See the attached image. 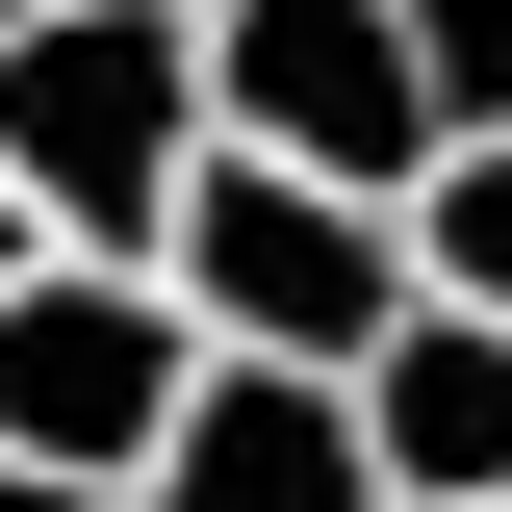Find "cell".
I'll list each match as a JSON object with an SVG mask.
<instances>
[{
    "mask_svg": "<svg viewBox=\"0 0 512 512\" xmlns=\"http://www.w3.org/2000/svg\"><path fill=\"white\" fill-rule=\"evenodd\" d=\"M205 0H0V180L52 205V231L154 256L205 180Z\"/></svg>",
    "mask_w": 512,
    "mask_h": 512,
    "instance_id": "1",
    "label": "cell"
},
{
    "mask_svg": "<svg viewBox=\"0 0 512 512\" xmlns=\"http://www.w3.org/2000/svg\"><path fill=\"white\" fill-rule=\"evenodd\" d=\"M180 308L256 333V359H384V308H410V205L384 180H308V154H256V128H205V180H180Z\"/></svg>",
    "mask_w": 512,
    "mask_h": 512,
    "instance_id": "2",
    "label": "cell"
},
{
    "mask_svg": "<svg viewBox=\"0 0 512 512\" xmlns=\"http://www.w3.org/2000/svg\"><path fill=\"white\" fill-rule=\"evenodd\" d=\"M205 103L256 154H308V180L410 205V154L461 128V52H436V0H205Z\"/></svg>",
    "mask_w": 512,
    "mask_h": 512,
    "instance_id": "3",
    "label": "cell"
},
{
    "mask_svg": "<svg viewBox=\"0 0 512 512\" xmlns=\"http://www.w3.org/2000/svg\"><path fill=\"white\" fill-rule=\"evenodd\" d=\"M180 384H205L180 256H103V231H52L26 282H0V436H26V461H128V487H154Z\"/></svg>",
    "mask_w": 512,
    "mask_h": 512,
    "instance_id": "4",
    "label": "cell"
},
{
    "mask_svg": "<svg viewBox=\"0 0 512 512\" xmlns=\"http://www.w3.org/2000/svg\"><path fill=\"white\" fill-rule=\"evenodd\" d=\"M154 512H410L359 436V359H256V333H205L180 436H154Z\"/></svg>",
    "mask_w": 512,
    "mask_h": 512,
    "instance_id": "5",
    "label": "cell"
},
{
    "mask_svg": "<svg viewBox=\"0 0 512 512\" xmlns=\"http://www.w3.org/2000/svg\"><path fill=\"white\" fill-rule=\"evenodd\" d=\"M359 436L410 512H512V308H461V282H410L359 359Z\"/></svg>",
    "mask_w": 512,
    "mask_h": 512,
    "instance_id": "6",
    "label": "cell"
},
{
    "mask_svg": "<svg viewBox=\"0 0 512 512\" xmlns=\"http://www.w3.org/2000/svg\"><path fill=\"white\" fill-rule=\"evenodd\" d=\"M410 282H461V308H512V103H461L436 154H410Z\"/></svg>",
    "mask_w": 512,
    "mask_h": 512,
    "instance_id": "7",
    "label": "cell"
},
{
    "mask_svg": "<svg viewBox=\"0 0 512 512\" xmlns=\"http://www.w3.org/2000/svg\"><path fill=\"white\" fill-rule=\"evenodd\" d=\"M0 512H154V487H128V461H26V436H0Z\"/></svg>",
    "mask_w": 512,
    "mask_h": 512,
    "instance_id": "8",
    "label": "cell"
},
{
    "mask_svg": "<svg viewBox=\"0 0 512 512\" xmlns=\"http://www.w3.org/2000/svg\"><path fill=\"white\" fill-rule=\"evenodd\" d=\"M26 256H52V205H26V180H0V282H26Z\"/></svg>",
    "mask_w": 512,
    "mask_h": 512,
    "instance_id": "9",
    "label": "cell"
}]
</instances>
